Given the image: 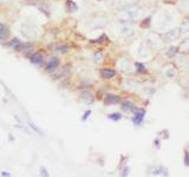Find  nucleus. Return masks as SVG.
<instances>
[{
  "label": "nucleus",
  "instance_id": "1",
  "mask_svg": "<svg viewBox=\"0 0 189 177\" xmlns=\"http://www.w3.org/2000/svg\"><path fill=\"white\" fill-rule=\"evenodd\" d=\"M142 14H143V10L138 7V5L123 7L120 12L117 13V19L120 20V23H132V21L141 19Z\"/></svg>",
  "mask_w": 189,
  "mask_h": 177
},
{
  "label": "nucleus",
  "instance_id": "2",
  "mask_svg": "<svg viewBox=\"0 0 189 177\" xmlns=\"http://www.w3.org/2000/svg\"><path fill=\"white\" fill-rule=\"evenodd\" d=\"M145 43L150 46L151 50H161L165 45V41L161 37V34L156 32H149L145 37Z\"/></svg>",
  "mask_w": 189,
  "mask_h": 177
},
{
  "label": "nucleus",
  "instance_id": "3",
  "mask_svg": "<svg viewBox=\"0 0 189 177\" xmlns=\"http://www.w3.org/2000/svg\"><path fill=\"white\" fill-rule=\"evenodd\" d=\"M21 34L27 39H37L39 37V30L37 26L32 24H24L20 28Z\"/></svg>",
  "mask_w": 189,
  "mask_h": 177
},
{
  "label": "nucleus",
  "instance_id": "4",
  "mask_svg": "<svg viewBox=\"0 0 189 177\" xmlns=\"http://www.w3.org/2000/svg\"><path fill=\"white\" fill-rule=\"evenodd\" d=\"M136 53H137V56L139 58H149L152 54V50H151V47L147 43H142V44L138 45Z\"/></svg>",
  "mask_w": 189,
  "mask_h": 177
},
{
  "label": "nucleus",
  "instance_id": "5",
  "mask_svg": "<svg viewBox=\"0 0 189 177\" xmlns=\"http://www.w3.org/2000/svg\"><path fill=\"white\" fill-rule=\"evenodd\" d=\"M134 33V25L131 23H121L118 34L121 37H130Z\"/></svg>",
  "mask_w": 189,
  "mask_h": 177
},
{
  "label": "nucleus",
  "instance_id": "6",
  "mask_svg": "<svg viewBox=\"0 0 189 177\" xmlns=\"http://www.w3.org/2000/svg\"><path fill=\"white\" fill-rule=\"evenodd\" d=\"M118 65H120V69L124 72V73H131L132 71H134V67H135V65L129 60V59H121L120 63H118Z\"/></svg>",
  "mask_w": 189,
  "mask_h": 177
},
{
  "label": "nucleus",
  "instance_id": "7",
  "mask_svg": "<svg viewBox=\"0 0 189 177\" xmlns=\"http://www.w3.org/2000/svg\"><path fill=\"white\" fill-rule=\"evenodd\" d=\"M149 175L151 176H168V169L164 166H154L149 169Z\"/></svg>",
  "mask_w": 189,
  "mask_h": 177
},
{
  "label": "nucleus",
  "instance_id": "8",
  "mask_svg": "<svg viewBox=\"0 0 189 177\" xmlns=\"http://www.w3.org/2000/svg\"><path fill=\"white\" fill-rule=\"evenodd\" d=\"M181 34H182V32L180 28H173L165 33V37L169 39V41H175L181 37Z\"/></svg>",
  "mask_w": 189,
  "mask_h": 177
},
{
  "label": "nucleus",
  "instance_id": "9",
  "mask_svg": "<svg viewBox=\"0 0 189 177\" xmlns=\"http://www.w3.org/2000/svg\"><path fill=\"white\" fill-rule=\"evenodd\" d=\"M59 66V59L56 57H51L47 62V66H46V71L47 72H53L55 70L58 69Z\"/></svg>",
  "mask_w": 189,
  "mask_h": 177
},
{
  "label": "nucleus",
  "instance_id": "10",
  "mask_svg": "<svg viewBox=\"0 0 189 177\" xmlns=\"http://www.w3.org/2000/svg\"><path fill=\"white\" fill-rule=\"evenodd\" d=\"M81 101H82L83 103H85V104H92L94 101V97L91 92L84 91V92L81 93Z\"/></svg>",
  "mask_w": 189,
  "mask_h": 177
},
{
  "label": "nucleus",
  "instance_id": "11",
  "mask_svg": "<svg viewBox=\"0 0 189 177\" xmlns=\"http://www.w3.org/2000/svg\"><path fill=\"white\" fill-rule=\"evenodd\" d=\"M144 114H145V111L143 109H136L135 110V116H134V123L136 124V125H138L141 124V122L142 119L144 118Z\"/></svg>",
  "mask_w": 189,
  "mask_h": 177
},
{
  "label": "nucleus",
  "instance_id": "12",
  "mask_svg": "<svg viewBox=\"0 0 189 177\" xmlns=\"http://www.w3.org/2000/svg\"><path fill=\"white\" fill-rule=\"evenodd\" d=\"M101 76H102V78H104V79H111V78H113V77L116 76V72H115V70H112V69L104 67V69L101 70Z\"/></svg>",
  "mask_w": 189,
  "mask_h": 177
},
{
  "label": "nucleus",
  "instance_id": "13",
  "mask_svg": "<svg viewBox=\"0 0 189 177\" xmlns=\"http://www.w3.org/2000/svg\"><path fill=\"white\" fill-rule=\"evenodd\" d=\"M104 103L107 105H113V104H118L120 103V97L116 95H108L104 99Z\"/></svg>",
  "mask_w": 189,
  "mask_h": 177
},
{
  "label": "nucleus",
  "instance_id": "14",
  "mask_svg": "<svg viewBox=\"0 0 189 177\" xmlns=\"http://www.w3.org/2000/svg\"><path fill=\"white\" fill-rule=\"evenodd\" d=\"M10 36V28L4 24H0V40H4Z\"/></svg>",
  "mask_w": 189,
  "mask_h": 177
},
{
  "label": "nucleus",
  "instance_id": "15",
  "mask_svg": "<svg viewBox=\"0 0 189 177\" xmlns=\"http://www.w3.org/2000/svg\"><path fill=\"white\" fill-rule=\"evenodd\" d=\"M164 75L168 77V78H170V79H174V78H175V75H176L175 69H174L171 65L165 66V67H164Z\"/></svg>",
  "mask_w": 189,
  "mask_h": 177
},
{
  "label": "nucleus",
  "instance_id": "16",
  "mask_svg": "<svg viewBox=\"0 0 189 177\" xmlns=\"http://www.w3.org/2000/svg\"><path fill=\"white\" fill-rule=\"evenodd\" d=\"M141 0H122L121 1V5L122 7H130V6H136L138 5Z\"/></svg>",
  "mask_w": 189,
  "mask_h": 177
},
{
  "label": "nucleus",
  "instance_id": "17",
  "mask_svg": "<svg viewBox=\"0 0 189 177\" xmlns=\"http://www.w3.org/2000/svg\"><path fill=\"white\" fill-rule=\"evenodd\" d=\"M122 109H123L124 111H135V110H136V108L134 106V104L128 101L122 103Z\"/></svg>",
  "mask_w": 189,
  "mask_h": 177
},
{
  "label": "nucleus",
  "instance_id": "18",
  "mask_svg": "<svg viewBox=\"0 0 189 177\" xmlns=\"http://www.w3.org/2000/svg\"><path fill=\"white\" fill-rule=\"evenodd\" d=\"M31 62L33 64H40L43 62V54L42 53H34V54H32Z\"/></svg>",
  "mask_w": 189,
  "mask_h": 177
},
{
  "label": "nucleus",
  "instance_id": "19",
  "mask_svg": "<svg viewBox=\"0 0 189 177\" xmlns=\"http://www.w3.org/2000/svg\"><path fill=\"white\" fill-rule=\"evenodd\" d=\"M178 49L182 51H189V38H186L183 39L181 41V44L178 46Z\"/></svg>",
  "mask_w": 189,
  "mask_h": 177
},
{
  "label": "nucleus",
  "instance_id": "20",
  "mask_svg": "<svg viewBox=\"0 0 189 177\" xmlns=\"http://www.w3.org/2000/svg\"><path fill=\"white\" fill-rule=\"evenodd\" d=\"M135 69H136V71H137L138 73H147V72H148V70L145 69L144 65H143V64H141V63L135 64Z\"/></svg>",
  "mask_w": 189,
  "mask_h": 177
},
{
  "label": "nucleus",
  "instance_id": "21",
  "mask_svg": "<svg viewBox=\"0 0 189 177\" xmlns=\"http://www.w3.org/2000/svg\"><path fill=\"white\" fill-rule=\"evenodd\" d=\"M178 47H175V46H171L169 50L167 51V56L168 57H174V56H176L177 53H178Z\"/></svg>",
  "mask_w": 189,
  "mask_h": 177
},
{
  "label": "nucleus",
  "instance_id": "22",
  "mask_svg": "<svg viewBox=\"0 0 189 177\" xmlns=\"http://www.w3.org/2000/svg\"><path fill=\"white\" fill-rule=\"evenodd\" d=\"M178 28L181 30V32H182V33H189V21H188V20L183 21Z\"/></svg>",
  "mask_w": 189,
  "mask_h": 177
},
{
  "label": "nucleus",
  "instance_id": "23",
  "mask_svg": "<svg viewBox=\"0 0 189 177\" xmlns=\"http://www.w3.org/2000/svg\"><path fill=\"white\" fill-rule=\"evenodd\" d=\"M180 8L184 11V12H187L189 11V0H182L181 2H180Z\"/></svg>",
  "mask_w": 189,
  "mask_h": 177
},
{
  "label": "nucleus",
  "instance_id": "24",
  "mask_svg": "<svg viewBox=\"0 0 189 177\" xmlns=\"http://www.w3.org/2000/svg\"><path fill=\"white\" fill-rule=\"evenodd\" d=\"M20 40H18V39H13L12 41H10L8 43V46H11V47H14V49H17V46H19L20 45Z\"/></svg>",
  "mask_w": 189,
  "mask_h": 177
},
{
  "label": "nucleus",
  "instance_id": "25",
  "mask_svg": "<svg viewBox=\"0 0 189 177\" xmlns=\"http://www.w3.org/2000/svg\"><path fill=\"white\" fill-rule=\"evenodd\" d=\"M109 118L112 120H120L122 118V114H109Z\"/></svg>",
  "mask_w": 189,
  "mask_h": 177
},
{
  "label": "nucleus",
  "instance_id": "26",
  "mask_svg": "<svg viewBox=\"0 0 189 177\" xmlns=\"http://www.w3.org/2000/svg\"><path fill=\"white\" fill-rule=\"evenodd\" d=\"M102 58H103V54H102V53L94 54V62H96V63H99V62H102Z\"/></svg>",
  "mask_w": 189,
  "mask_h": 177
},
{
  "label": "nucleus",
  "instance_id": "27",
  "mask_svg": "<svg viewBox=\"0 0 189 177\" xmlns=\"http://www.w3.org/2000/svg\"><path fill=\"white\" fill-rule=\"evenodd\" d=\"M59 52H62V53H65V52H68L69 51V47L68 46H60V47H58V50Z\"/></svg>",
  "mask_w": 189,
  "mask_h": 177
},
{
  "label": "nucleus",
  "instance_id": "28",
  "mask_svg": "<svg viewBox=\"0 0 189 177\" xmlns=\"http://www.w3.org/2000/svg\"><path fill=\"white\" fill-rule=\"evenodd\" d=\"M184 164L189 165V153L188 152H186V155H184Z\"/></svg>",
  "mask_w": 189,
  "mask_h": 177
},
{
  "label": "nucleus",
  "instance_id": "29",
  "mask_svg": "<svg viewBox=\"0 0 189 177\" xmlns=\"http://www.w3.org/2000/svg\"><path fill=\"white\" fill-rule=\"evenodd\" d=\"M40 174L44 175V176H49V174H47V171H46L45 168H42V169H40Z\"/></svg>",
  "mask_w": 189,
  "mask_h": 177
},
{
  "label": "nucleus",
  "instance_id": "30",
  "mask_svg": "<svg viewBox=\"0 0 189 177\" xmlns=\"http://www.w3.org/2000/svg\"><path fill=\"white\" fill-rule=\"evenodd\" d=\"M91 114V111H86V112H85V114H84V117H83V120H85L86 119V118H88L89 117V114Z\"/></svg>",
  "mask_w": 189,
  "mask_h": 177
},
{
  "label": "nucleus",
  "instance_id": "31",
  "mask_svg": "<svg viewBox=\"0 0 189 177\" xmlns=\"http://www.w3.org/2000/svg\"><path fill=\"white\" fill-rule=\"evenodd\" d=\"M128 170H129V169L126 168L125 170H124V172H123V176H125V175H128Z\"/></svg>",
  "mask_w": 189,
  "mask_h": 177
},
{
  "label": "nucleus",
  "instance_id": "32",
  "mask_svg": "<svg viewBox=\"0 0 189 177\" xmlns=\"http://www.w3.org/2000/svg\"><path fill=\"white\" fill-rule=\"evenodd\" d=\"M1 175H4V176H10V174H7V172H2Z\"/></svg>",
  "mask_w": 189,
  "mask_h": 177
},
{
  "label": "nucleus",
  "instance_id": "33",
  "mask_svg": "<svg viewBox=\"0 0 189 177\" xmlns=\"http://www.w3.org/2000/svg\"><path fill=\"white\" fill-rule=\"evenodd\" d=\"M149 1H152V0H149Z\"/></svg>",
  "mask_w": 189,
  "mask_h": 177
}]
</instances>
